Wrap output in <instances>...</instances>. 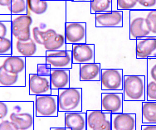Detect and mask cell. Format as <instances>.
<instances>
[{"instance_id":"cell-1","label":"cell","mask_w":156,"mask_h":130,"mask_svg":"<svg viewBox=\"0 0 156 130\" xmlns=\"http://www.w3.org/2000/svg\"><path fill=\"white\" fill-rule=\"evenodd\" d=\"M79 64H73L70 70V87L82 90V112L101 109V85L100 81H81L79 77Z\"/></svg>"},{"instance_id":"cell-2","label":"cell","mask_w":156,"mask_h":130,"mask_svg":"<svg viewBox=\"0 0 156 130\" xmlns=\"http://www.w3.org/2000/svg\"><path fill=\"white\" fill-rule=\"evenodd\" d=\"M9 115L8 119L13 122L19 130H34V102H8Z\"/></svg>"},{"instance_id":"cell-3","label":"cell","mask_w":156,"mask_h":130,"mask_svg":"<svg viewBox=\"0 0 156 130\" xmlns=\"http://www.w3.org/2000/svg\"><path fill=\"white\" fill-rule=\"evenodd\" d=\"M146 75L124 76V101H145L146 99Z\"/></svg>"},{"instance_id":"cell-4","label":"cell","mask_w":156,"mask_h":130,"mask_svg":"<svg viewBox=\"0 0 156 130\" xmlns=\"http://www.w3.org/2000/svg\"><path fill=\"white\" fill-rule=\"evenodd\" d=\"M59 112H82L81 88L70 87L62 89L58 92Z\"/></svg>"},{"instance_id":"cell-5","label":"cell","mask_w":156,"mask_h":130,"mask_svg":"<svg viewBox=\"0 0 156 130\" xmlns=\"http://www.w3.org/2000/svg\"><path fill=\"white\" fill-rule=\"evenodd\" d=\"M12 39L25 42L32 38L33 18L31 15H11Z\"/></svg>"},{"instance_id":"cell-6","label":"cell","mask_w":156,"mask_h":130,"mask_svg":"<svg viewBox=\"0 0 156 130\" xmlns=\"http://www.w3.org/2000/svg\"><path fill=\"white\" fill-rule=\"evenodd\" d=\"M151 36L145 22V10L129 11V38L135 41L138 38Z\"/></svg>"},{"instance_id":"cell-7","label":"cell","mask_w":156,"mask_h":130,"mask_svg":"<svg viewBox=\"0 0 156 130\" xmlns=\"http://www.w3.org/2000/svg\"><path fill=\"white\" fill-rule=\"evenodd\" d=\"M124 71L120 68H102L101 85L102 91H123Z\"/></svg>"},{"instance_id":"cell-8","label":"cell","mask_w":156,"mask_h":130,"mask_svg":"<svg viewBox=\"0 0 156 130\" xmlns=\"http://www.w3.org/2000/svg\"><path fill=\"white\" fill-rule=\"evenodd\" d=\"M58 110L57 95H37L34 101L35 117H57Z\"/></svg>"},{"instance_id":"cell-9","label":"cell","mask_w":156,"mask_h":130,"mask_svg":"<svg viewBox=\"0 0 156 130\" xmlns=\"http://www.w3.org/2000/svg\"><path fill=\"white\" fill-rule=\"evenodd\" d=\"M26 78L30 95L37 96L51 94L50 76L29 74L26 75Z\"/></svg>"},{"instance_id":"cell-10","label":"cell","mask_w":156,"mask_h":130,"mask_svg":"<svg viewBox=\"0 0 156 130\" xmlns=\"http://www.w3.org/2000/svg\"><path fill=\"white\" fill-rule=\"evenodd\" d=\"M40 46L37 44L33 38L22 42L12 39V56H21L25 58L32 57H44L46 54L40 51ZM43 48V47H42Z\"/></svg>"},{"instance_id":"cell-11","label":"cell","mask_w":156,"mask_h":130,"mask_svg":"<svg viewBox=\"0 0 156 130\" xmlns=\"http://www.w3.org/2000/svg\"><path fill=\"white\" fill-rule=\"evenodd\" d=\"M64 35L66 44L87 43V23L80 22H66Z\"/></svg>"},{"instance_id":"cell-12","label":"cell","mask_w":156,"mask_h":130,"mask_svg":"<svg viewBox=\"0 0 156 130\" xmlns=\"http://www.w3.org/2000/svg\"><path fill=\"white\" fill-rule=\"evenodd\" d=\"M123 91H102L101 110L110 114L123 113Z\"/></svg>"},{"instance_id":"cell-13","label":"cell","mask_w":156,"mask_h":130,"mask_svg":"<svg viewBox=\"0 0 156 130\" xmlns=\"http://www.w3.org/2000/svg\"><path fill=\"white\" fill-rule=\"evenodd\" d=\"M46 63L51 69H69L73 66L72 51L46 52Z\"/></svg>"},{"instance_id":"cell-14","label":"cell","mask_w":156,"mask_h":130,"mask_svg":"<svg viewBox=\"0 0 156 130\" xmlns=\"http://www.w3.org/2000/svg\"><path fill=\"white\" fill-rule=\"evenodd\" d=\"M36 96L30 95L28 86L23 87H0V101H35Z\"/></svg>"},{"instance_id":"cell-15","label":"cell","mask_w":156,"mask_h":130,"mask_svg":"<svg viewBox=\"0 0 156 130\" xmlns=\"http://www.w3.org/2000/svg\"><path fill=\"white\" fill-rule=\"evenodd\" d=\"M43 48L46 52L66 51V43L65 35L57 32L53 28H48L43 32Z\"/></svg>"},{"instance_id":"cell-16","label":"cell","mask_w":156,"mask_h":130,"mask_svg":"<svg viewBox=\"0 0 156 130\" xmlns=\"http://www.w3.org/2000/svg\"><path fill=\"white\" fill-rule=\"evenodd\" d=\"M72 61L73 64L94 63L95 45L89 43H81L72 45Z\"/></svg>"},{"instance_id":"cell-17","label":"cell","mask_w":156,"mask_h":130,"mask_svg":"<svg viewBox=\"0 0 156 130\" xmlns=\"http://www.w3.org/2000/svg\"><path fill=\"white\" fill-rule=\"evenodd\" d=\"M123 20V11L120 10H112L111 12L95 14L96 27H122Z\"/></svg>"},{"instance_id":"cell-18","label":"cell","mask_w":156,"mask_h":130,"mask_svg":"<svg viewBox=\"0 0 156 130\" xmlns=\"http://www.w3.org/2000/svg\"><path fill=\"white\" fill-rule=\"evenodd\" d=\"M136 59L156 57V37L148 36L135 40Z\"/></svg>"},{"instance_id":"cell-19","label":"cell","mask_w":156,"mask_h":130,"mask_svg":"<svg viewBox=\"0 0 156 130\" xmlns=\"http://www.w3.org/2000/svg\"><path fill=\"white\" fill-rule=\"evenodd\" d=\"M0 66L7 72L12 75L26 73L27 60L25 57L16 56H0Z\"/></svg>"},{"instance_id":"cell-20","label":"cell","mask_w":156,"mask_h":130,"mask_svg":"<svg viewBox=\"0 0 156 130\" xmlns=\"http://www.w3.org/2000/svg\"><path fill=\"white\" fill-rule=\"evenodd\" d=\"M112 130H136L135 114H111Z\"/></svg>"},{"instance_id":"cell-21","label":"cell","mask_w":156,"mask_h":130,"mask_svg":"<svg viewBox=\"0 0 156 130\" xmlns=\"http://www.w3.org/2000/svg\"><path fill=\"white\" fill-rule=\"evenodd\" d=\"M65 112H59L57 117H35L34 130H50L51 128L65 127Z\"/></svg>"},{"instance_id":"cell-22","label":"cell","mask_w":156,"mask_h":130,"mask_svg":"<svg viewBox=\"0 0 156 130\" xmlns=\"http://www.w3.org/2000/svg\"><path fill=\"white\" fill-rule=\"evenodd\" d=\"M101 65L98 62L80 64L79 77L81 81H100Z\"/></svg>"},{"instance_id":"cell-23","label":"cell","mask_w":156,"mask_h":130,"mask_svg":"<svg viewBox=\"0 0 156 130\" xmlns=\"http://www.w3.org/2000/svg\"><path fill=\"white\" fill-rule=\"evenodd\" d=\"M69 69H51L50 72V81L51 90H62L70 88Z\"/></svg>"},{"instance_id":"cell-24","label":"cell","mask_w":156,"mask_h":130,"mask_svg":"<svg viewBox=\"0 0 156 130\" xmlns=\"http://www.w3.org/2000/svg\"><path fill=\"white\" fill-rule=\"evenodd\" d=\"M27 85L26 73L9 74L0 66V87H23Z\"/></svg>"},{"instance_id":"cell-25","label":"cell","mask_w":156,"mask_h":130,"mask_svg":"<svg viewBox=\"0 0 156 130\" xmlns=\"http://www.w3.org/2000/svg\"><path fill=\"white\" fill-rule=\"evenodd\" d=\"M65 128L70 130H87V113H66Z\"/></svg>"},{"instance_id":"cell-26","label":"cell","mask_w":156,"mask_h":130,"mask_svg":"<svg viewBox=\"0 0 156 130\" xmlns=\"http://www.w3.org/2000/svg\"><path fill=\"white\" fill-rule=\"evenodd\" d=\"M109 114L103 112L101 109L87 111V130H94L99 128L105 121Z\"/></svg>"},{"instance_id":"cell-27","label":"cell","mask_w":156,"mask_h":130,"mask_svg":"<svg viewBox=\"0 0 156 130\" xmlns=\"http://www.w3.org/2000/svg\"><path fill=\"white\" fill-rule=\"evenodd\" d=\"M142 123L156 124V101H142Z\"/></svg>"},{"instance_id":"cell-28","label":"cell","mask_w":156,"mask_h":130,"mask_svg":"<svg viewBox=\"0 0 156 130\" xmlns=\"http://www.w3.org/2000/svg\"><path fill=\"white\" fill-rule=\"evenodd\" d=\"M48 1L45 0H27V14L32 15H43L45 14L48 9Z\"/></svg>"},{"instance_id":"cell-29","label":"cell","mask_w":156,"mask_h":130,"mask_svg":"<svg viewBox=\"0 0 156 130\" xmlns=\"http://www.w3.org/2000/svg\"><path fill=\"white\" fill-rule=\"evenodd\" d=\"M112 11V0H90V14H96L101 12Z\"/></svg>"},{"instance_id":"cell-30","label":"cell","mask_w":156,"mask_h":130,"mask_svg":"<svg viewBox=\"0 0 156 130\" xmlns=\"http://www.w3.org/2000/svg\"><path fill=\"white\" fill-rule=\"evenodd\" d=\"M27 12V0H12L11 15H23Z\"/></svg>"},{"instance_id":"cell-31","label":"cell","mask_w":156,"mask_h":130,"mask_svg":"<svg viewBox=\"0 0 156 130\" xmlns=\"http://www.w3.org/2000/svg\"><path fill=\"white\" fill-rule=\"evenodd\" d=\"M145 22L151 36L156 37V10H145Z\"/></svg>"},{"instance_id":"cell-32","label":"cell","mask_w":156,"mask_h":130,"mask_svg":"<svg viewBox=\"0 0 156 130\" xmlns=\"http://www.w3.org/2000/svg\"><path fill=\"white\" fill-rule=\"evenodd\" d=\"M117 10L132 11L141 9L138 3V0H117Z\"/></svg>"},{"instance_id":"cell-33","label":"cell","mask_w":156,"mask_h":130,"mask_svg":"<svg viewBox=\"0 0 156 130\" xmlns=\"http://www.w3.org/2000/svg\"><path fill=\"white\" fill-rule=\"evenodd\" d=\"M0 38L12 39V23L11 20H0Z\"/></svg>"},{"instance_id":"cell-34","label":"cell","mask_w":156,"mask_h":130,"mask_svg":"<svg viewBox=\"0 0 156 130\" xmlns=\"http://www.w3.org/2000/svg\"><path fill=\"white\" fill-rule=\"evenodd\" d=\"M12 53V39L0 38V56H10Z\"/></svg>"},{"instance_id":"cell-35","label":"cell","mask_w":156,"mask_h":130,"mask_svg":"<svg viewBox=\"0 0 156 130\" xmlns=\"http://www.w3.org/2000/svg\"><path fill=\"white\" fill-rule=\"evenodd\" d=\"M145 101H156V82L147 80Z\"/></svg>"},{"instance_id":"cell-36","label":"cell","mask_w":156,"mask_h":130,"mask_svg":"<svg viewBox=\"0 0 156 130\" xmlns=\"http://www.w3.org/2000/svg\"><path fill=\"white\" fill-rule=\"evenodd\" d=\"M147 80L156 82V57L147 59Z\"/></svg>"},{"instance_id":"cell-37","label":"cell","mask_w":156,"mask_h":130,"mask_svg":"<svg viewBox=\"0 0 156 130\" xmlns=\"http://www.w3.org/2000/svg\"><path fill=\"white\" fill-rule=\"evenodd\" d=\"M43 32L44 30H42L38 26H34L32 27V38L37 45L42 47H43V43H44Z\"/></svg>"},{"instance_id":"cell-38","label":"cell","mask_w":156,"mask_h":130,"mask_svg":"<svg viewBox=\"0 0 156 130\" xmlns=\"http://www.w3.org/2000/svg\"><path fill=\"white\" fill-rule=\"evenodd\" d=\"M12 0H0V15L11 16Z\"/></svg>"},{"instance_id":"cell-39","label":"cell","mask_w":156,"mask_h":130,"mask_svg":"<svg viewBox=\"0 0 156 130\" xmlns=\"http://www.w3.org/2000/svg\"><path fill=\"white\" fill-rule=\"evenodd\" d=\"M141 10H156V0H138Z\"/></svg>"},{"instance_id":"cell-40","label":"cell","mask_w":156,"mask_h":130,"mask_svg":"<svg viewBox=\"0 0 156 130\" xmlns=\"http://www.w3.org/2000/svg\"><path fill=\"white\" fill-rule=\"evenodd\" d=\"M51 67L49 65L46 63H38L37 66L36 74L41 76H50Z\"/></svg>"},{"instance_id":"cell-41","label":"cell","mask_w":156,"mask_h":130,"mask_svg":"<svg viewBox=\"0 0 156 130\" xmlns=\"http://www.w3.org/2000/svg\"><path fill=\"white\" fill-rule=\"evenodd\" d=\"M9 115V103L6 102V101H0V122L8 118Z\"/></svg>"},{"instance_id":"cell-42","label":"cell","mask_w":156,"mask_h":130,"mask_svg":"<svg viewBox=\"0 0 156 130\" xmlns=\"http://www.w3.org/2000/svg\"><path fill=\"white\" fill-rule=\"evenodd\" d=\"M94 130H112L111 128V114H109L105 121L100 126Z\"/></svg>"},{"instance_id":"cell-43","label":"cell","mask_w":156,"mask_h":130,"mask_svg":"<svg viewBox=\"0 0 156 130\" xmlns=\"http://www.w3.org/2000/svg\"><path fill=\"white\" fill-rule=\"evenodd\" d=\"M141 130H156V124H142Z\"/></svg>"},{"instance_id":"cell-44","label":"cell","mask_w":156,"mask_h":130,"mask_svg":"<svg viewBox=\"0 0 156 130\" xmlns=\"http://www.w3.org/2000/svg\"><path fill=\"white\" fill-rule=\"evenodd\" d=\"M50 130H70L69 128H51Z\"/></svg>"},{"instance_id":"cell-45","label":"cell","mask_w":156,"mask_h":130,"mask_svg":"<svg viewBox=\"0 0 156 130\" xmlns=\"http://www.w3.org/2000/svg\"><path fill=\"white\" fill-rule=\"evenodd\" d=\"M58 92L59 90H51V95H57L58 96Z\"/></svg>"},{"instance_id":"cell-46","label":"cell","mask_w":156,"mask_h":130,"mask_svg":"<svg viewBox=\"0 0 156 130\" xmlns=\"http://www.w3.org/2000/svg\"><path fill=\"white\" fill-rule=\"evenodd\" d=\"M73 2H87V3H90V0H72Z\"/></svg>"},{"instance_id":"cell-47","label":"cell","mask_w":156,"mask_h":130,"mask_svg":"<svg viewBox=\"0 0 156 130\" xmlns=\"http://www.w3.org/2000/svg\"><path fill=\"white\" fill-rule=\"evenodd\" d=\"M48 2H55V1H62V2H66V0H45Z\"/></svg>"},{"instance_id":"cell-48","label":"cell","mask_w":156,"mask_h":130,"mask_svg":"<svg viewBox=\"0 0 156 130\" xmlns=\"http://www.w3.org/2000/svg\"><path fill=\"white\" fill-rule=\"evenodd\" d=\"M66 1H72V0H66Z\"/></svg>"}]
</instances>
